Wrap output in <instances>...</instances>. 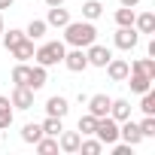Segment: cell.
<instances>
[{"label": "cell", "mask_w": 155, "mask_h": 155, "mask_svg": "<svg viewBox=\"0 0 155 155\" xmlns=\"http://www.w3.org/2000/svg\"><path fill=\"white\" fill-rule=\"evenodd\" d=\"M61 31H64V46H76V49H85V46H91L97 40L94 21H85V18H79V21L70 18Z\"/></svg>", "instance_id": "obj_1"}, {"label": "cell", "mask_w": 155, "mask_h": 155, "mask_svg": "<svg viewBox=\"0 0 155 155\" xmlns=\"http://www.w3.org/2000/svg\"><path fill=\"white\" fill-rule=\"evenodd\" d=\"M64 52H67L64 40H49V43H40L34 49V61L43 64V67H55V64L64 61Z\"/></svg>", "instance_id": "obj_2"}, {"label": "cell", "mask_w": 155, "mask_h": 155, "mask_svg": "<svg viewBox=\"0 0 155 155\" xmlns=\"http://www.w3.org/2000/svg\"><path fill=\"white\" fill-rule=\"evenodd\" d=\"M94 137H97L104 146H113V143L119 140V122H116L113 116H101L97 125H94Z\"/></svg>", "instance_id": "obj_3"}, {"label": "cell", "mask_w": 155, "mask_h": 155, "mask_svg": "<svg viewBox=\"0 0 155 155\" xmlns=\"http://www.w3.org/2000/svg\"><path fill=\"white\" fill-rule=\"evenodd\" d=\"M70 73H82V70H88V58H85V49H76V46H67V52H64V61H61Z\"/></svg>", "instance_id": "obj_4"}, {"label": "cell", "mask_w": 155, "mask_h": 155, "mask_svg": "<svg viewBox=\"0 0 155 155\" xmlns=\"http://www.w3.org/2000/svg\"><path fill=\"white\" fill-rule=\"evenodd\" d=\"M137 43H140L137 28H119V31L113 34V46H116V49H122V52H134V49H137Z\"/></svg>", "instance_id": "obj_5"}, {"label": "cell", "mask_w": 155, "mask_h": 155, "mask_svg": "<svg viewBox=\"0 0 155 155\" xmlns=\"http://www.w3.org/2000/svg\"><path fill=\"white\" fill-rule=\"evenodd\" d=\"M119 140L137 149V146L143 143V134H140V125H137L134 119H125V122H119Z\"/></svg>", "instance_id": "obj_6"}, {"label": "cell", "mask_w": 155, "mask_h": 155, "mask_svg": "<svg viewBox=\"0 0 155 155\" xmlns=\"http://www.w3.org/2000/svg\"><path fill=\"white\" fill-rule=\"evenodd\" d=\"M85 58H88V67H107V61L113 58V52L94 40L91 46H85Z\"/></svg>", "instance_id": "obj_7"}, {"label": "cell", "mask_w": 155, "mask_h": 155, "mask_svg": "<svg viewBox=\"0 0 155 155\" xmlns=\"http://www.w3.org/2000/svg\"><path fill=\"white\" fill-rule=\"evenodd\" d=\"M34 94L37 91H31L28 85H12V94H9L12 110H31L34 107Z\"/></svg>", "instance_id": "obj_8"}, {"label": "cell", "mask_w": 155, "mask_h": 155, "mask_svg": "<svg viewBox=\"0 0 155 155\" xmlns=\"http://www.w3.org/2000/svg\"><path fill=\"white\" fill-rule=\"evenodd\" d=\"M79 143H82V134L79 131H61L58 134V152L76 155V152H79Z\"/></svg>", "instance_id": "obj_9"}, {"label": "cell", "mask_w": 155, "mask_h": 155, "mask_svg": "<svg viewBox=\"0 0 155 155\" xmlns=\"http://www.w3.org/2000/svg\"><path fill=\"white\" fill-rule=\"evenodd\" d=\"M104 70H107V76H110L113 82H125V79H128V73H131V64H128L125 58H110Z\"/></svg>", "instance_id": "obj_10"}, {"label": "cell", "mask_w": 155, "mask_h": 155, "mask_svg": "<svg viewBox=\"0 0 155 155\" xmlns=\"http://www.w3.org/2000/svg\"><path fill=\"white\" fill-rule=\"evenodd\" d=\"M110 104H113V97L110 94H88V101H85V107H88V113L91 116H110Z\"/></svg>", "instance_id": "obj_11"}, {"label": "cell", "mask_w": 155, "mask_h": 155, "mask_svg": "<svg viewBox=\"0 0 155 155\" xmlns=\"http://www.w3.org/2000/svg\"><path fill=\"white\" fill-rule=\"evenodd\" d=\"M70 113V101L64 97V94H52L49 101H46V116H58V119H64Z\"/></svg>", "instance_id": "obj_12"}, {"label": "cell", "mask_w": 155, "mask_h": 155, "mask_svg": "<svg viewBox=\"0 0 155 155\" xmlns=\"http://www.w3.org/2000/svg\"><path fill=\"white\" fill-rule=\"evenodd\" d=\"M46 82H49V67H43V64H31V79H28V88H31V91H40Z\"/></svg>", "instance_id": "obj_13"}, {"label": "cell", "mask_w": 155, "mask_h": 155, "mask_svg": "<svg viewBox=\"0 0 155 155\" xmlns=\"http://www.w3.org/2000/svg\"><path fill=\"white\" fill-rule=\"evenodd\" d=\"M70 21V9H64V3L61 6H49V12H46V25L49 28H64Z\"/></svg>", "instance_id": "obj_14"}, {"label": "cell", "mask_w": 155, "mask_h": 155, "mask_svg": "<svg viewBox=\"0 0 155 155\" xmlns=\"http://www.w3.org/2000/svg\"><path fill=\"white\" fill-rule=\"evenodd\" d=\"M34 49H37V46H34V40H31V37H25V40H21V43H15L9 52H12V58H15V61H34Z\"/></svg>", "instance_id": "obj_15"}, {"label": "cell", "mask_w": 155, "mask_h": 155, "mask_svg": "<svg viewBox=\"0 0 155 155\" xmlns=\"http://www.w3.org/2000/svg\"><path fill=\"white\" fill-rule=\"evenodd\" d=\"M131 101H125V97H113V104H110V116L116 119V122H125V119H131Z\"/></svg>", "instance_id": "obj_16"}, {"label": "cell", "mask_w": 155, "mask_h": 155, "mask_svg": "<svg viewBox=\"0 0 155 155\" xmlns=\"http://www.w3.org/2000/svg\"><path fill=\"white\" fill-rule=\"evenodd\" d=\"M134 28H137V34H155V12H137L134 15Z\"/></svg>", "instance_id": "obj_17"}, {"label": "cell", "mask_w": 155, "mask_h": 155, "mask_svg": "<svg viewBox=\"0 0 155 155\" xmlns=\"http://www.w3.org/2000/svg\"><path fill=\"white\" fill-rule=\"evenodd\" d=\"M125 85H131V91H134V94H143V91H149V88H152V79H149V76H143V73H128Z\"/></svg>", "instance_id": "obj_18"}, {"label": "cell", "mask_w": 155, "mask_h": 155, "mask_svg": "<svg viewBox=\"0 0 155 155\" xmlns=\"http://www.w3.org/2000/svg\"><path fill=\"white\" fill-rule=\"evenodd\" d=\"M46 31H49L46 18H31V21H28V28H25V37H31L34 43H40V40L46 37Z\"/></svg>", "instance_id": "obj_19"}, {"label": "cell", "mask_w": 155, "mask_h": 155, "mask_svg": "<svg viewBox=\"0 0 155 155\" xmlns=\"http://www.w3.org/2000/svg\"><path fill=\"white\" fill-rule=\"evenodd\" d=\"M12 119H15V110H12L9 97H6V94H0V131H6V128L12 125Z\"/></svg>", "instance_id": "obj_20"}, {"label": "cell", "mask_w": 155, "mask_h": 155, "mask_svg": "<svg viewBox=\"0 0 155 155\" xmlns=\"http://www.w3.org/2000/svg\"><path fill=\"white\" fill-rule=\"evenodd\" d=\"M131 73H143V76H149L155 82V58H137L131 64Z\"/></svg>", "instance_id": "obj_21"}, {"label": "cell", "mask_w": 155, "mask_h": 155, "mask_svg": "<svg viewBox=\"0 0 155 155\" xmlns=\"http://www.w3.org/2000/svg\"><path fill=\"white\" fill-rule=\"evenodd\" d=\"M28 79H31V61H15V67H12V82H15V85H28Z\"/></svg>", "instance_id": "obj_22"}, {"label": "cell", "mask_w": 155, "mask_h": 155, "mask_svg": "<svg viewBox=\"0 0 155 155\" xmlns=\"http://www.w3.org/2000/svg\"><path fill=\"white\" fill-rule=\"evenodd\" d=\"M104 15V3H101V0H85V3H82V18L85 21H97Z\"/></svg>", "instance_id": "obj_23"}, {"label": "cell", "mask_w": 155, "mask_h": 155, "mask_svg": "<svg viewBox=\"0 0 155 155\" xmlns=\"http://www.w3.org/2000/svg\"><path fill=\"white\" fill-rule=\"evenodd\" d=\"M134 15H137V9H134V6H119L113 18H116V25H119V28H134Z\"/></svg>", "instance_id": "obj_24"}, {"label": "cell", "mask_w": 155, "mask_h": 155, "mask_svg": "<svg viewBox=\"0 0 155 155\" xmlns=\"http://www.w3.org/2000/svg\"><path fill=\"white\" fill-rule=\"evenodd\" d=\"M40 128H43V134H49V137H58V134L64 131V119H58V116H46V119L40 122Z\"/></svg>", "instance_id": "obj_25"}, {"label": "cell", "mask_w": 155, "mask_h": 155, "mask_svg": "<svg viewBox=\"0 0 155 155\" xmlns=\"http://www.w3.org/2000/svg\"><path fill=\"white\" fill-rule=\"evenodd\" d=\"M34 149H37L40 155H55V152H58V137H49V134H43V137L34 143Z\"/></svg>", "instance_id": "obj_26"}, {"label": "cell", "mask_w": 155, "mask_h": 155, "mask_svg": "<svg viewBox=\"0 0 155 155\" xmlns=\"http://www.w3.org/2000/svg\"><path fill=\"white\" fill-rule=\"evenodd\" d=\"M79 152H82V155H101V152H104V143H101L94 134H91V137H82Z\"/></svg>", "instance_id": "obj_27"}, {"label": "cell", "mask_w": 155, "mask_h": 155, "mask_svg": "<svg viewBox=\"0 0 155 155\" xmlns=\"http://www.w3.org/2000/svg\"><path fill=\"white\" fill-rule=\"evenodd\" d=\"M94 125H97V116L85 113V116H79V125H76V131H79L82 137H91V134H94Z\"/></svg>", "instance_id": "obj_28"}, {"label": "cell", "mask_w": 155, "mask_h": 155, "mask_svg": "<svg viewBox=\"0 0 155 155\" xmlns=\"http://www.w3.org/2000/svg\"><path fill=\"white\" fill-rule=\"evenodd\" d=\"M43 137V128H40V122H28L25 128H21V140L25 143H37Z\"/></svg>", "instance_id": "obj_29"}, {"label": "cell", "mask_w": 155, "mask_h": 155, "mask_svg": "<svg viewBox=\"0 0 155 155\" xmlns=\"http://www.w3.org/2000/svg\"><path fill=\"white\" fill-rule=\"evenodd\" d=\"M0 40H3V46H6V49H12L15 43H21V40H25V31L9 28V31H3V34H0Z\"/></svg>", "instance_id": "obj_30"}, {"label": "cell", "mask_w": 155, "mask_h": 155, "mask_svg": "<svg viewBox=\"0 0 155 155\" xmlns=\"http://www.w3.org/2000/svg\"><path fill=\"white\" fill-rule=\"evenodd\" d=\"M140 110H143V116H155V94H152V88L140 94Z\"/></svg>", "instance_id": "obj_31"}, {"label": "cell", "mask_w": 155, "mask_h": 155, "mask_svg": "<svg viewBox=\"0 0 155 155\" xmlns=\"http://www.w3.org/2000/svg\"><path fill=\"white\" fill-rule=\"evenodd\" d=\"M137 125H140L143 140H146V137H155V116H143V122H137Z\"/></svg>", "instance_id": "obj_32"}, {"label": "cell", "mask_w": 155, "mask_h": 155, "mask_svg": "<svg viewBox=\"0 0 155 155\" xmlns=\"http://www.w3.org/2000/svg\"><path fill=\"white\" fill-rule=\"evenodd\" d=\"M146 55H149V58H155V40H149V46H146Z\"/></svg>", "instance_id": "obj_33"}, {"label": "cell", "mask_w": 155, "mask_h": 155, "mask_svg": "<svg viewBox=\"0 0 155 155\" xmlns=\"http://www.w3.org/2000/svg\"><path fill=\"white\" fill-rule=\"evenodd\" d=\"M137 3L140 0H119V6H134V9H137Z\"/></svg>", "instance_id": "obj_34"}, {"label": "cell", "mask_w": 155, "mask_h": 155, "mask_svg": "<svg viewBox=\"0 0 155 155\" xmlns=\"http://www.w3.org/2000/svg\"><path fill=\"white\" fill-rule=\"evenodd\" d=\"M12 6V0H0V12H3V9H9Z\"/></svg>", "instance_id": "obj_35"}, {"label": "cell", "mask_w": 155, "mask_h": 155, "mask_svg": "<svg viewBox=\"0 0 155 155\" xmlns=\"http://www.w3.org/2000/svg\"><path fill=\"white\" fill-rule=\"evenodd\" d=\"M43 3H46V6H61L64 0H43Z\"/></svg>", "instance_id": "obj_36"}, {"label": "cell", "mask_w": 155, "mask_h": 155, "mask_svg": "<svg viewBox=\"0 0 155 155\" xmlns=\"http://www.w3.org/2000/svg\"><path fill=\"white\" fill-rule=\"evenodd\" d=\"M6 31V25H3V12H0V34H3Z\"/></svg>", "instance_id": "obj_37"}]
</instances>
